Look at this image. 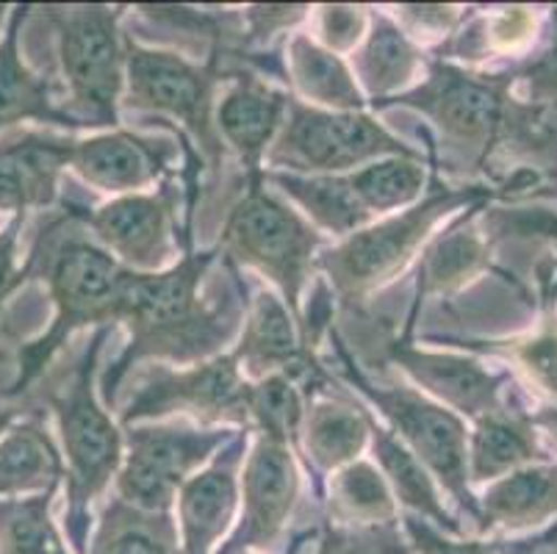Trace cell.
Listing matches in <instances>:
<instances>
[{
	"label": "cell",
	"mask_w": 557,
	"mask_h": 554,
	"mask_svg": "<svg viewBox=\"0 0 557 554\" xmlns=\"http://www.w3.org/2000/svg\"><path fill=\"white\" fill-rule=\"evenodd\" d=\"M216 256L220 247L186 250V256L164 272L131 274L116 313V322L128 324L131 342L103 378L100 391L109 403L116 396V385L139 360L202 364L216 358L236 335L245 322V292H227L216 303L200 294Z\"/></svg>",
	"instance_id": "1"
},
{
	"label": "cell",
	"mask_w": 557,
	"mask_h": 554,
	"mask_svg": "<svg viewBox=\"0 0 557 554\" xmlns=\"http://www.w3.org/2000/svg\"><path fill=\"white\" fill-rule=\"evenodd\" d=\"M23 269L25 281L39 278L48 286L53 322L42 335L20 347L14 358L17 372L7 391L9 403L28 394L42 380L50 360L62 353L64 344L81 328L86 324L114 328L125 283L134 274L86 233L73 208L39 231Z\"/></svg>",
	"instance_id": "2"
},
{
	"label": "cell",
	"mask_w": 557,
	"mask_h": 554,
	"mask_svg": "<svg viewBox=\"0 0 557 554\" xmlns=\"http://www.w3.org/2000/svg\"><path fill=\"white\" fill-rule=\"evenodd\" d=\"M516 81L510 73H478L447 59L430 61L419 86L399 98L377 103V109H405L428 116L438 131V141L460 164L485 167L496 150L508 145L541 147L549 136V116L513 98Z\"/></svg>",
	"instance_id": "3"
},
{
	"label": "cell",
	"mask_w": 557,
	"mask_h": 554,
	"mask_svg": "<svg viewBox=\"0 0 557 554\" xmlns=\"http://www.w3.org/2000/svg\"><path fill=\"white\" fill-rule=\"evenodd\" d=\"M109 333L111 328L95 330L92 338L81 349L70 378L45 394V403L55 416L59 439H62L59 450L64 457V482H67L64 525H67L70 549L75 554H86L92 507L106 494V488L116 480L125 455L123 430L103 408L95 389L98 355Z\"/></svg>",
	"instance_id": "4"
},
{
	"label": "cell",
	"mask_w": 557,
	"mask_h": 554,
	"mask_svg": "<svg viewBox=\"0 0 557 554\" xmlns=\"http://www.w3.org/2000/svg\"><path fill=\"white\" fill-rule=\"evenodd\" d=\"M494 197H505V192L488 186H438L403 213H392L383 222L367 225L333 250L322 253L317 258V269L325 272L331 288L342 299H367L403 274V269L422 250V244L433 236L438 222L455 211L485 206Z\"/></svg>",
	"instance_id": "5"
},
{
	"label": "cell",
	"mask_w": 557,
	"mask_h": 554,
	"mask_svg": "<svg viewBox=\"0 0 557 554\" xmlns=\"http://www.w3.org/2000/svg\"><path fill=\"white\" fill-rule=\"evenodd\" d=\"M263 186V175L245 177V192L227 211L216 247L231 267L256 269L261 278H270L292 317L302 324V294L317 269L322 233Z\"/></svg>",
	"instance_id": "6"
},
{
	"label": "cell",
	"mask_w": 557,
	"mask_h": 554,
	"mask_svg": "<svg viewBox=\"0 0 557 554\" xmlns=\"http://www.w3.org/2000/svg\"><path fill=\"white\" fill-rule=\"evenodd\" d=\"M231 73L209 59L206 64L164 48H148L125 37V95L136 111L166 116L184 125V150L195 152L209 170H220L225 145L216 131L214 109Z\"/></svg>",
	"instance_id": "7"
},
{
	"label": "cell",
	"mask_w": 557,
	"mask_h": 554,
	"mask_svg": "<svg viewBox=\"0 0 557 554\" xmlns=\"http://www.w3.org/2000/svg\"><path fill=\"white\" fill-rule=\"evenodd\" d=\"M55 34L67 114L81 128H120L125 95L123 7H42Z\"/></svg>",
	"instance_id": "8"
},
{
	"label": "cell",
	"mask_w": 557,
	"mask_h": 554,
	"mask_svg": "<svg viewBox=\"0 0 557 554\" xmlns=\"http://www.w3.org/2000/svg\"><path fill=\"white\" fill-rule=\"evenodd\" d=\"M338 369L349 385H356L369 405L386 419V427L422 460L438 488H444L455 505L478 527V496L469 482V433L466 421L449 408L430 399L424 391L410 385H374L352 360L342 335L331 330Z\"/></svg>",
	"instance_id": "9"
},
{
	"label": "cell",
	"mask_w": 557,
	"mask_h": 554,
	"mask_svg": "<svg viewBox=\"0 0 557 554\" xmlns=\"http://www.w3.org/2000/svg\"><path fill=\"white\" fill-rule=\"evenodd\" d=\"M392 156L422 159V152L363 111H325L292 98L263 164L270 172L295 175H349Z\"/></svg>",
	"instance_id": "10"
},
{
	"label": "cell",
	"mask_w": 557,
	"mask_h": 554,
	"mask_svg": "<svg viewBox=\"0 0 557 554\" xmlns=\"http://www.w3.org/2000/svg\"><path fill=\"white\" fill-rule=\"evenodd\" d=\"M236 433L227 427H195L184 419L125 427L123 466L114 480L116 500L139 510L172 513L181 488L206 469Z\"/></svg>",
	"instance_id": "11"
},
{
	"label": "cell",
	"mask_w": 557,
	"mask_h": 554,
	"mask_svg": "<svg viewBox=\"0 0 557 554\" xmlns=\"http://www.w3.org/2000/svg\"><path fill=\"white\" fill-rule=\"evenodd\" d=\"M247 396L250 380L242 374L233 355H216L202 364H189L186 369L150 366L120 414V424L189 416L200 427H247Z\"/></svg>",
	"instance_id": "12"
},
{
	"label": "cell",
	"mask_w": 557,
	"mask_h": 554,
	"mask_svg": "<svg viewBox=\"0 0 557 554\" xmlns=\"http://www.w3.org/2000/svg\"><path fill=\"white\" fill-rule=\"evenodd\" d=\"M178 200L181 186L175 189V183H164L159 192L116 197L95 211H73L86 231H92L95 242L125 269L136 274H156L175 263L181 244L189 250L186 236H181L184 231L175 211Z\"/></svg>",
	"instance_id": "13"
},
{
	"label": "cell",
	"mask_w": 557,
	"mask_h": 554,
	"mask_svg": "<svg viewBox=\"0 0 557 554\" xmlns=\"http://www.w3.org/2000/svg\"><path fill=\"white\" fill-rule=\"evenodd\" d=\"M297 500H300V466H297L295 446L256 433L239 471V518L216 554H263V549H270L283 535Z\"/></svg>",
	"instance_id": "14"
},
{
	"label": "cell",
	"mask_w": 557,
	"mask_h": 554,
	"mask_svg": "<svg viewBox=\"0 0 557 554\" xmlns=\"http://www.w3.org/2000/svg\"><path fill=\"white\" fill-rule=\"evenodd\" d=\"M388 353L430 399L458 414L460 419L478 421L510 405V372H491L478 358L417 349L410 347L408 338L388 344Z\"/></svg>",
	"instance_id": "15"
},
{
	"label": "cell",
	"mask_w": 557,
	"mask_h": 554,
	"mask_svg": "<svg viewBox=\"0 0 557 554\" xmlns=\"http://www.w3.org/2000/svg\"><path fill=\"white\" fill-rule=\"evenodd\" d=\"M178 159V145L159 136L114 128L73 141L70 170L98 192L125 197L150 189Z\"/></svg>",
	"instance_id": "16"
},
{
	"label": "cell",
	"mask_w": 557,
	"mask_h": 554,
	"mask_svg": "<svg viewBox=\"0 0 557 554\" xmlns=\"http://www.w3.org/2000/svg\"><path fill=\"white\" fill-rule=\"evenodd\" d=\"M247 430L233 435L206 469L197 471L178 491V530L181 554H216L222 538L231 532L239 507V471L245 464Z\"/></svg>",
	"instance_id": "17"
},
{
	"label": "cell",
	"mask_w": 557,
	"mask_h": 554,
	"mask_svg": "<svg viewBox=\"0 0 557 554\" xmlns=\"http://www.w3.org/2000/svg\"><path fill=\"white\" fill-rule=\"evenodd\" d=\"M288 100V91L247 70H233L225 78L214 120L222 145L231 147L245 167V177L263 175V159L286 122Z\"/></svg>",
	"instance_id": "18"
},
{
	"label": "cell",
	"mask_w": 557,
	"mask_h": 554,
	"mask_svg": "<svg viewBox=\"0 0 557 554\" xmlns=\"http://www.w3.org/2000/svg\"><path fill=\"white\" fill-rule=\"evenodd\" d=\"M73 136L12 131L0 136V217L42 211L59 200V181L70 167Z\"/></svg>",
	"instance_id": "19"
},
{
	"label": "cell",
	"mask_w": 557,
	"mask_h": 554,
	"mask_svg": "<svg viewBox=\"0 0 557 554\" xmlns=\"http://www.w3.org/2000/svg\"><path fill=\"white\" fill-rule=\"evenodd\" d=\"M233 360L239 364L242 374L250 383L270 374H288V378L319 374V364L302 342L297 319L292 317L286 303L267 288H261L245 308V322H242L239 344L233 349Z\"/></svg>",
	"instance_id": "20"
},
{
	"label": "cell",
	"mask_w": 557,
	"mask_h": 554,
	"mask_svg": "<svg viewBox=\"0 0 557 554\" xmlns=\"http://www.w3.org/2000/svg\"><path fill=\"white\" fill-rule=\"evenodd\" d=\"M28 17H32V7H14L7 30L0 37V136L12 134L23 122L81 131L78 122L59 103L53 81L34 73L20 53L23 23Z\"/></svg>",
	"instance_id": "21"
},
{
	"label": "cell",
	"mask_w": 557,
	"mask_h": 554,
	"mask_svg": "<svg viewBox=\"0 0 557 554\" xmlns=\"http://www.w3.org/2000/svg\"><path fill=\"white\" fill-rule=\"evenodd\" d=\"M557 518V464H530L488 482L478 496V535L546 530Z\"/></svg>",
	"instance_id": "22"
},
{
	"label": "cell",
	"mask_w": 557,
	"mask_h": 554,
	"mask_svg": "<svg viewBox=\"0 0 557 554\" xmlns=\"http://www.w3.org/2000/svg\"><path fill=\"white\" fill-rule=\"evenodd\" d=\"M430 67L422 48L403 30L397 20L383 12L369 14V30L361 48L352 53V75L363 98L386 103L422 84V73Z\"/></svg>",
	"instance_id": "23"
},
{
	"label": "cell",
	"mask_w": 557,
	"mask_h": 554,
	"mask_svg": "<svg viewBox=\"0 0 557 554\" xmlns=\"http://www.w3.org/2000/svg\"><path fill=\"white\" fill-rule=\"evenodd\" d=\"M541 433L530 410L513 403L474 421L469 433V482H494L530 464H549Z\"/></svg>",
	"instance_id": "24"
},
{
	"label": "cell",
	"mask_w": 557,
	"mask_h": 554,
	"mask_svg": "<svg viewBox=\"0 0 557 554\" xmlns=\"http://www.w3.org/2000/svg\"><path fill=\"white\" fill-rule=\"evenodd\" d=\"M369 444H372L374 460L380 464V475L386 477L394 500H397V505L405 507V513L424 518V521L449 532V535H463V527H460L458 518L444 507L442 488L433 480V475L372 414H369Z\"/></svg>",
	"instance_id": "25"
},
{
	"label": "cell",
	"mask_w": 557,
	"mask_h": 554,
	"mask_svg": "<svg viewBox=\"0 0 557 554\" xmlns=\"http://www.w3.org/2000/svg\"><path fill=\"white\" fill-rule=\"evenodd\" d=\"M369 444V410L338 399L317 396L302 414L297 450H302L308 469L333 475L358 460Z\"/></svg>",
	"instance_id": "26"
},
{
	"label": "cell",
	"mask_w": 557,
	"mask_h": 554,
	"mask_svg": "<svg viewBox=\"0 0 557 554\" xmlns=\"http://www.w3.org/2000/svg\"><path fill=\"white\" fill-rule=\"evenodd\" d=\"M64 482V457L39 414L20 416L0 439V500L42 494Z\"/></svg>",
	"instance_id": "27"
},
{
	"label": "cell",
	"mask_w": 557,
	"mask_h": 554,
	"mask_svg": "<svg viewBox=\"0 0 557 554\" xmlns=\"http://www.w3.org/2000/svg\"><path fill=\"white\" fill-rule=\"evenodd\" d=\"M286 81L300 103L325 111H363L367 98L342 56L325 50L308 34L286 42Z\"/></svg>",
	"instance_id": "28"
},
{
	"label": "cell",
	"mask_w": 557,
	"mask_h": 554,
	"mask_svg": "<svg viewBox=\"0 0 557 554\" xmlns=\"http://www.w3.org/2000/svg\"><path fill=\"white\" fill-rule=\"evenodd\" d=\"M263 183L277 186L281 195L302 208V217L317 231L347 238L372 225V213L363 208L349 186L347 175H295V172L263 170Z\"/></svg>",
	"instance_id": "29"
},
{
	"label": "cell",
	"mask_w": 557,
	"mask_h": 554,
	"mask_svg": "<svg viewBox=\"0 0 557 554\" xmlns=\"http://www.w3.org/2000/svg\"><path fill=\"white\" fill-rule=\"evenodd\" d=\"M480 211L483 206L463 213L419 258V294L413 299V311L430 294L455 292L491 267V242L483 236V231L474 227V217Z\"/></svg>",
	"instance_id": "30"
},
{
	"label": "cell",
	"mask_w": 557,
	"mask_h": 554,
	"mask_svg": "<svg viewBox=\"0 0 557 554\" xmlns=\"http://www.w3.org/2000/svg\"><path fill=\"white\" fill-rule=\"evenodd\" d=\"M86 554H181L172 513H150L111 500L95 527Z\"/></svg>",
	"instance_id": "31"
},
{
	"label": "cell",
	"mask_w": 557,
	"mask_h": 554,
	"mask_svg": "<svg viewBox=\"0 0 557 554\" xmlns=\"http://www.w3.org/2000/svg\"><path fill=\"white\" fill-rule=\"evenodd\" d=\"M331 521L352 527L394 525L399 521V505L394 500L386 477L369 460H352L344 469L333 471L327 482Z\"/></svg>",
	"instance_id": "32"
},
{
	"label": "cell",
	"mask_w": 557,
	"mask_h": 554,
	"mask_svg": "<svg viewBox=\"0 0 557 554\" xmlns=\"http://www.w3.org/2000/svg\"><path fill=\"white\" fill-rule=\"evenodd\" d=\"M539 9H494L491 14H480L472 25H463L458 34H453L442 53L466 61L488 59V56H516L521 50L533 48L535 39H539Z\"/></svg>",
	"instance_id": "33"
},
{
	"label": "cell",
	"mask_w": 557,
	"mask_h": 554,
	"mask_svg": "<svg viewBox=\"0 0 557 554\" xmlns=\"http://www.w3.org/2000/svg\"><path fill=\"white\" fill-rule=\"evenodd\" d=\"M55 491L0 500V554H75L53 521Z\"/></svg>",
	"instance_id": "34"
},
{
	"label": "cell",
	"mask_w": 557,
	"mask_h": 554,
	"mask_svg": "<svg viewBox=\"0 0 557 554\" xmlns=\"http://www.w3.org/2000/svg\"><path fill=\"white\" fill-rule=\"evenodd\" d=\"M349 186L358 195L372 217H392L399 208H410L422 200V189L428 183L424 159H377L361 170L349 172Z\"/></svg>",
	"instance_id": "35"
},
{
	"label": "cell",
	"mask_w": 557,
	"mask_h": 554,
	"mask_svg": "<svg viewBox=\"0 0 557 554\" xmlns=\"http://www.w3.org/2000/svg\"><path fill=\"white\" fill-rule=\"evenodd\" d=\"M403 532L408 535L410 549L417 554H546L557 546V525L546 530L530 532V535H505V538H463L449 535L419 516L403 513L399 518Z\"/></svg>",
	"instance_id": "36"
},
{
	"label": "cell",
	"mask_w": 557,
	"mask_h": 554,
	"mask_svg": "<svg viewBox=\"0 0 557 554\" xmlns=\"http://www.w3.org/2000/svg\"><path fill=\"white\" fill-rule=\"evenodd\" d=\"M302 414H306V403H302L300 389L295 385V378L270 374L258 383H250L247 416H250L256 433L288 441L297 452Z\"/></svg>",
	"instance_id": "37"
},
{
	"label": "cell",
	"mask_w": 557,
	"mask_h": 554,
	"mask_svg": "<svg viewBox=\"0 0 557 554\" xmlns=\"http://www.w3.org/2000/svg\"><path fill=\"white\" fill-rule=\"evenodd\" d=\"M544 313H541V324L535 333L524 335V338H513L508 342V355L516 364L530 374L535 385L552 399H557V313H555V292H557V272L552 274V281H544Z\"/></svg>",
	"instance_id": "38"
},
{
	"label": "cell",
	"mask_w": 557,
	"mask_h": 554,
	"mask_svg": "<svg viewBox=\"0 0 557 554\" xmlns=\"http://www.w3.org/2000/svg\"><path fill=\"white\" fill-rule=\"evenodd\" d=\"M516 84H524L527 103L539 106L546 116L557 114V7L549 9V30L544 42L508 67Z\"/></svg>",
	"instance_id": "39"
},
{
	"label": "cell",
	"mask_w": 557,
	"mask_h": 554,
	"mask_svg": "<svg viewBox=\"0 0 557 554\" xmlns=\"http://www.w3.org/2000/svg\"><path fill=\"white\" fill-rule=\"evenodd\" d=\"M313 554H413L403 525L352 527L327 521L317 538Z\"/></svg>",
	"instance_id": "40"
},
{
	"label": "cell",
	"mask_w": 557,
	"mask_h": 554,
	"mask_svg": "<svg viewBox=\"0 0 557 554\" xmlns=\"http://www.w3.org/2000/svg\"><path fill=\"white\" fill-rule=\"evenodd\" d=\"M317 42L331 53H352L369 30V12L361 7H319L313 12Z\"/></svg>",
	"instance_id": "41"
},
{
	"label": "cell",
	"mask_w": 557,
	"mask_h": 554,
	"mask_svg": "<svg viewBox=\"0 0 557 554\" xmlns=\"http://www.w3.org/2000/svg\"><path fill=\"white\" fill-rule=\"evenodd\" d=\"M491 227L513 236H535L557 244V208L530 206V208H505L491 213Z\"/></svg>",
	"instance_id": "42"
},
{
	"label": "cell",
	"mask_w": 557,
	"mask_h": 554,
	"mask_svg": "<svg viewBox=\"0 0 557 554\" xmlns=\"http://www.w3.org/2000/svg\"><path fill=\"white\" fill-rule=\"evenodd\" d=\"M399 25H405V34L413 37H447L455 25L460 23V9L455 7H403L397 9Z\"/></svg>",
	"instance_id": "43"
},
{
	"label": "cell",
	"mask_w": 557,
	"mask_h": 554,
	"mask_svg": "<svg viewBox=\"0 0 557 554\" xmlns=\"http://www.w3.org/2000/svg\"><path fill=\"white\" fill-rule=\"evenodd\" d=\"M20 233H23L20 217L0 225V308L25 283V269L20 263Z\"/></svg>",
	"instance_id": "44"
},
{
	"label": "cell",
	"mask_w": 557,
	"mask_h": 554,
	"mask_svg": "<svg viewBox=\"0 0 557 554\" xmlns=\"http://www.w3.org/2000/svg\"><path fill=\"white\" fill-rule=\"evenodd\" d=\"M23 414H25L23 405H14V403H9V399H0V439L9 433V427H12Z\"/></svg>",
	"instance_id": "45"
},
{
	"label": "cell",
	"mask_w": 557,
	"mask_h": 554,
	"mask_svg": "<svg viewBox=\"0 0 557 554\" xmlns=\"http://www.w3.org/2000/svg\"><path fill=\"white\" fill-rule=\"evenodd\" d=\"M9 14H12V9H9V7H0V34H3V30H7Z\"/></svg>",
	"instance_id": "46"
},
{
	"label": "cell",
	"mask_w": 557,
	"mask_h": 554,
	"mask_svg": "<svg viewBox=\"0 0 557 554\" xmlns=\"http://www.w3.org/2000/svg\"><path fill=\"white\" fill-rule=\"evenodd\" d=\"M0 360H7V358H0ZM3 394H7V391H3V385H0V399H3Z\"/></svg>",
	"instance_id": "47"
},
{
	"label": "cell",
	"mask_w": 557,
	"mask_h": 554,
	"mask_svg": "<svg viewBox=\"0 0 557 554\" xmlns=\"http://www.w3.org/2000/svg\"><path fill=\"white\" fill-rule=\"evenodd\" d=\"M242 554H261V552H242Z\"/></svg>",
	"instance_id": "48"
},
{
	"label": "cell",
	"mask_w": 557,
	"mask_h": 554,
	"mask_svg": "<svg viewBox=\"0 0 557 554\" xmlns=\"http://www.w3.org/2000/svg\"><path fill=\"white\" fill-rule=\"evenodd\" d=\"M0 358H7V355H0Z\"/></svg>",
	"instance_id": "49"
}]
</instances>
